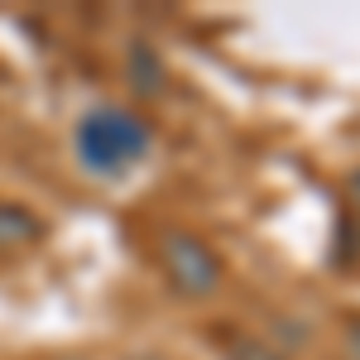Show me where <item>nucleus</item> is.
<instances>
[{"mask_svg": "<svg viewBox=\"0 0 360 360\" xmlns=\"http://www.w3.org/2000/svg\"><path fill=\"white\" fill-rule=\"evenodd\" d=\"M149 149H154V120L120 101H101L72 125V154L91 178H125L149 159Z\"/></svg>", "mask_w": 360, "mask_h": 360, "instance_id": "nucleus-1", "label": "nucleus"}, {"mask_svg": "<svg viewBox=\"0 0 360 360\" xmlns=\"http://www.w3.org/2000/svg\"><path fill=\"white\" fill-rule=\"evenodd\" d=\"M159 269H164V283L178 293V298H212L226 283V259L217 255L212 240H202L197 231H183L173 226L159 236Z\"/></svg>", "mask_w": 360, "mask_h": 360, "instance_id": "nucleus-2", "label": "nucleus"}, {"mask_svg": "<svg viewBox=\"0 0 360 360\" xmlns=\"http://www.w3.org/2000/svg\"><path fill=\"white\" fill-rule=\"evenodd\" d=\"M44 240H49V221L25 202L0 197V259H20L29 250H39Z\"/></svg>", "mask_w": 360, "mask_h": 360, "instance_id": "nucleus-3", "label": "nucleus"}, {"mask_svg": "<svg viewBox=\"0 0 360 360\" xmlns=\"http://www.w3.org/2000/svg\"><path fill=\"white\" fill-rule=\"evenodd\" d=\"M130 77H135L139 96H154L159 82H164V63H154V53H149L144 44H135V49H130Z\"/></svg>", "mask_w": 360, "mask_h": 360, "instance_id": "nucleus-4", "label": "nucleus"}, {"mask_svg": "<svg viewBox=\"0 0 360 360\" xmlns=\"http://www.w3.org/2000/svg\"><path fill=\"white\" fill-rule=\"evenodd\" d=\"M221 346H226V360H283L269 341H255V336H245V332L221 336Z\"/></svg>", "mask_w": 360, "mask_h": 360, "instance_id": "nucleus-5", "label": "nucleus"}, {"mask_svg": "<svg viewBox=\"0 0 360 360\" xmlns=\"http://www.w3.org/2000/svg\"><path fill=\"white\" fill-rule=\"evenodd\" d=\"M346 360H360V317H346Z\"/></svg>", "mask_w": 360, "mask_h": 360, "instance_id": "nucleus-6", "label": "nucleus"}, {"mask_svg": "<svg viewBox=\"0 0 360 360\" xmlns=\"http://www.w3.org/2000/svg\"><path fill=\"white\" fill-rule=\"evenodd\" d=\"M346 197H351V212H356V221H360V168L346 178Z\"/></svg>", "mask_w": 360, "mask_h": 360, "instance_id": "nucleus-7", "label": "nucleus"}]
</instances>
